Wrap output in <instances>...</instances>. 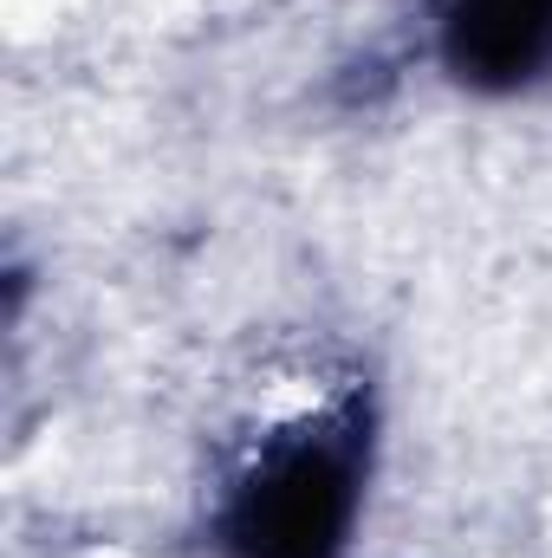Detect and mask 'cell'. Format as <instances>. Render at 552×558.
Here are the masks:
<instances>
[{
    "label": "cell",
    "mask_w": 552,
    "mask_h": 558,
    "mask_svg": "<svg viewBox=\"0 0 552 558\" xmlns=\"http://www.w3.org/2000/svg\"><path fill=\"white\" fill-rule=\"evenodd\" d=\"M371 481V384L312 377L292 403H267L235 435L208 500L221 558H338Z\"/></svg>",
    "instance_id": "6da1fadb"
},
{
    "label": "cell",
    "mask_w": 552,
    "mask_h": 558,
    "mask_svg": "<svg viewBox=\"0 0 552 558\" xmlns=\"http://www.w3.org/2000/svg\"><path fill=\"white\" fill-rule=\"evenodd\" d=\"M429 46L481 98L533 92L552 78V0H429Z\"/></svg>",
    "instance_id": "7a4b0ae2"
}]
</instances>
